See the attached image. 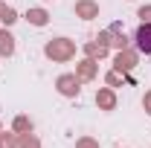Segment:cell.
Returning <instances> with one entry per match:
<instances>
[{"mask_svg": "<svg viewBox=\"0 0 151 148\" xmlns=\"http://www.w3.org/2000/svg\"><path fill=\"white\" fill-rule=\"evenodd\" d=\"M44 55L52 58V61H70L76 55V44L70 38H55V41H50L44 47Z\"/></svg>", "mask_w": 151, "mask_h": 148, "instance_id": "6da1fadb", "label": "cell"}, {"mask_svg": "<svg viewBox=\"0 0 151 148\" xmlns=\"http://www.w3.org/2000/svg\"><path fill=\"white\" fill-rule=\"evenodd\" d=\"M113 67H116V73L128 75L134 67H137V52H131L128 47H125V50H119V52H116V58H113Z\"/></svg>", "mask_w": 151, "mask_h": 148, "instance_id": "7a4b0ae2", "label": "cell"}, {"mask_svg": "<svg viewBox=\"0 0 151 148\" xmlns=\"http://www.w3.org/2000/svg\"><path fill=\"white\" fill-rule=\"evenodd\" d=\"M99 41H105L108 47H116V50H125V47H128L125 32H122V26H119V23H113L111 29H105V32L99 35Z\"/></svg>", "mask_w": 151, "mask_h": 148, "instance_id": "3957f363", "label": "cell"}, {"mask_svg": "<svg viewBox=\"0 0 151 148\" xmlns=\"http://www.w3.org/2000/svg\"><path fill=\"white\" fill-rule=\"evenodd\" d=\"M78 75H70V73H64V75H58V81H55V87L61 96H78Z\"/></svg>", "mask_w": 151, "mask_h": 148, "instance_id": "277c9868", "label": "cell"}, {"mask_svg": "<svg viewBox=\"0 0 151 148\" xmlns=\"http://www.w3.org/2000/svg\"><path fill=\"white\" fill-rule=\"evenodd\" d=\"M76 15L84 18V20L99 18V3H96V0H78V3H76Z\"/></svg>", "mask_w": 151, "mask_h": 148, "instance_id": "5b68a950", "label": "cell"}, {"mask_svg": "<svg viewBox=\"0 0 151 148\" xmlns=\"http://www.w3.org/2000/svg\"><path fill=\"white\" fill-rule=\"evenodd\" d=\"M96 61L93 58H84V61H78V67H76V75H78V81H93L96 78Z\"/></svg>", "mask_w": 151, "mask_h": 148, "instance_id": "8992f818", "label": "cell"}, {"mask_svg": "<svg viewBox=\"0 0 151 148\" xmlns=\"http://www.w3.org/2000/svg\"><path fill=\"white\" fill-rule=\"evenodd\" d=\"M137 47H139V52L151 55V23H139V29H137Z\"/></svg>", "mask_w": 151, "mask_h": 148, "instance_id": "52a82bcc", "label": "cell"}, {"mask_svg": "<svg viewBox=\"0 0 151 148\" xmlns=\"http://www.w3.org/2000/svg\"><path fill=\"white\" fill-rule=\"evenodd\" d=\"M96 105H99V111H113L116 108V93L111 87H105V90L96 93Z\"/></svg>", "mask_w": 151, "mask_h": 148, "instance_id": "ba28073f", "label": "cell"}, {"mask_svg": "<svg viewBox=\"0 0 151 148\" xmlns=\"http://www.w3.org/2000/svg\"><path fill=\"white\" fill-rule=\"evenodd\" d=\"M84 52H87V58H105L108 55V44H105V41H99V38H96V41H87V44H84Z\"/></svg>", "mask_w": 151, "mask_h": 148, "instance_id": "9c48e42d", "label": "cell"}, {"mask_svg": "<svg viewBox=\"0 0 151 148\" xmlns=\"http://www.w3.org/2000/svg\"><path fill=\"white\" fill-rule=\"evenodd\" d=\"M12 52H15V35L6 32V29H0V55L9 58Z\"/></svg>", "mask_w": 151, "mask_h": 148, "instance_id": "30bf717a", "label": "cell"}, {"mask_svg": "<svg viewBox=\"0 0 151 148\" xmlns=\"http://www.w3.org/2000/svg\"><path fill=\"white\" fill-rule=\"evenodd\" d=\"M26 20H29L32 26H47V20H50V15H47L44 9H29V12H26Z\"/></svg>", "mask_w": 151, "mask_h": 148, "instance_id": "8fae6325", "label": "cell"}, {"mask_svg": "<svg viewBox=\"0 0 151 148\" xmlns=\"http://www.w3.org/2000/svg\"><path fill=\"white\" fill-rule=\"evenodd\" d=\"M18 148H41V142H38V137L32 134V131H26V134H20Z\"/></svg>", "mask_w": 151, "mask_h": 148, "instance_id": "7c38bea8", "label": "cell"}, {"mask_svg": "<svg viewBox=\"0 0 151 148\" xmlns=\"http://www.w3.org/2000/svg\"><path fill=\"white\" fill-rule=\"evenodd\" d=\"M0 20H3L6 26H12V23L18 20V12H15L12 6H6V3H0Z\"/></svg>", "mask_w": 151, "mask_h": 148, "instance_id": "4fadbf2b", "label": "cell"}, {"mask_svg": "<svg viewBox=\"0 0 151 148\" xmlns=\"http://www.w3.org/2000/svg\"><path fill=\"white\" fill-rule=\"evenodd\" d=\"M15 131H18V134L32 131V119H29V116H15Z\"/></svg>", "mask_w": 151, "mask_h": 148, "instance_id": "5bb4252c", "label": "cell"}, {"mask_svg": "<svg viewBox=\"0 0 151 148\" xmlns=\"http://www.w3.org/2000/svg\"><path fill=\"white\" fill-rule=\"evenodd\" d=\"M0 148H18V137H15V134H3V131H0Z\"/></svg>", "mask_w": 151, "mask_h": 148, "instance_id": "9a60e30c", "label": "cell"}, {"mask_svg": "<svg viewBox=\"0 0 151 148\" xmlns=\"http://www.w3.org/2000/svg\"><path fill=\"white\" fill-rule=\"evenodd\" d=\"M76 148H99V142H96V139H90V137H81V139L76 142Z\"/></svg>", "mask_w": 151, "mask_h": 148, "instance_id": "2e32d148", "label": "cell"}, {"mask_svg": "<svg viewBox=\"0 0 151 148\" xmlns=\"http://www.w3.org/2000/svg\"><path fill=\"white\" fill-rule=\"evenodd\" d=\"M122 78H125V75H122V73H116V70H113V73H108V84H111V87H116V84H119Z\"/></svg>", "mask_w": 151, "mask_h": 148, "instance_id": "e0dca14e", "label": "cell"}, {"mask_svg": "<svg viewBox=\"0 0 151 148\" xmlns=\"http://www.w3.org/2000/svg\"><path fill=\"white\" fill-rule=\"evenodd\" d=\"M139 18H142V23H151V6H142L139 12H137Z\"/></svg>", "mask_w": 151, "mask_h": 148, "instance_id": "ac0fdd59", "label": "cell"}, {"mask_svg": "<svg viewBox=\"0 0 151 148\" xmlns=\"http://www.w3.org/2000/svg\"><path fill=\"white\" fill-rule=\"evenodd\" d=\"M142 108H145V111H148V116H151V90L142 96Z\"/></svg>", "mask_w": 151, "mask_h": 148, "instance_id": "d6986e66", "label": "cell"}]
</instances>
